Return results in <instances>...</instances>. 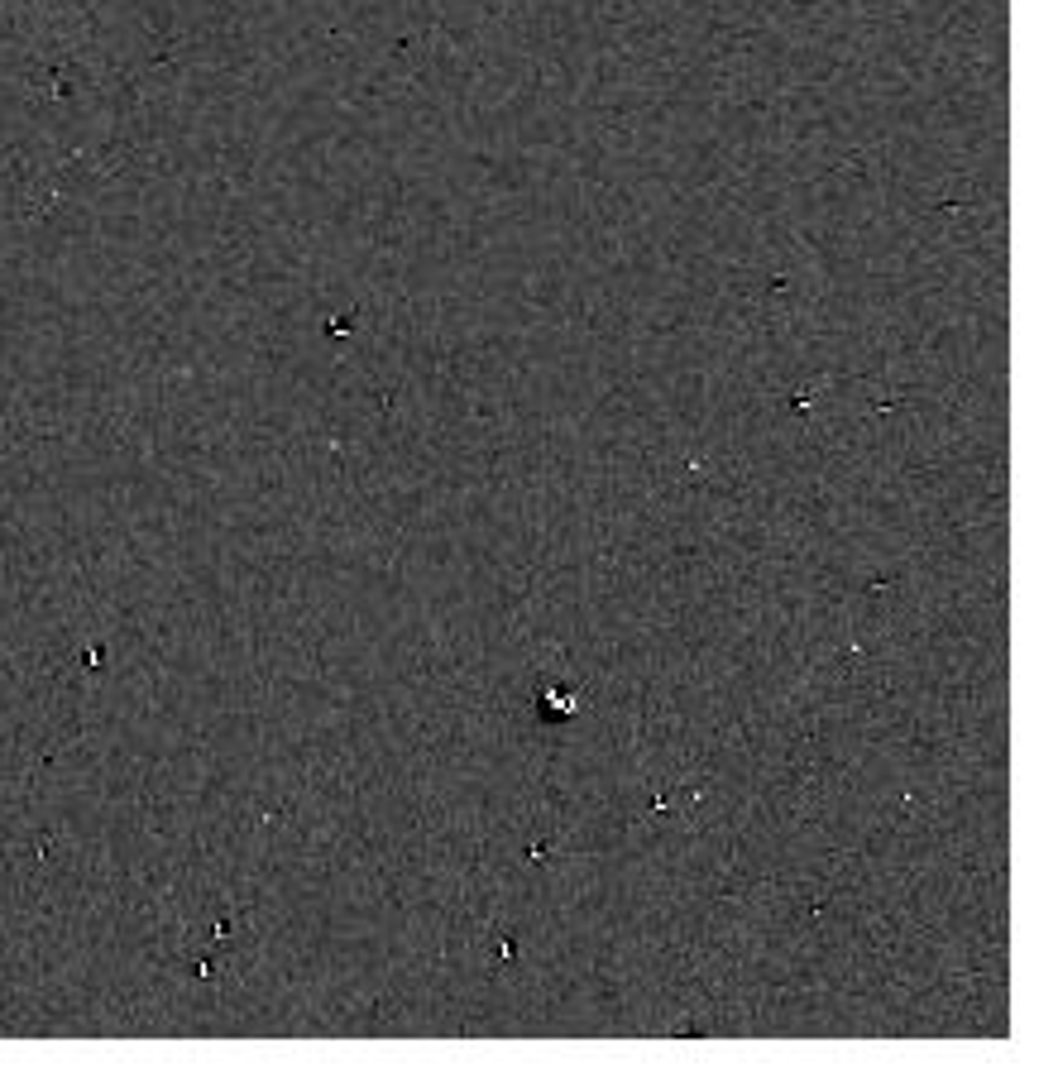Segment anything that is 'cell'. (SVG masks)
I'll list each match as a JSON object with an SVG mask.
<instances>
[{
  "mask_svg": "<svg viewBox=\"0 0 1058 1087\" xmlns=\"http://www.w3.org/2000/svg\"><path fill=\"white\" fill-rule=\"evenodd\" d=\"M536 709H542L546 718H570V714L580 709V695H575V690H542Z\"/></svg>",
  "mask_w": 1058,
  "mask_h": 1087,
  "instance_id": "cell-1",
  "label": "cell"
}]
</instances>
